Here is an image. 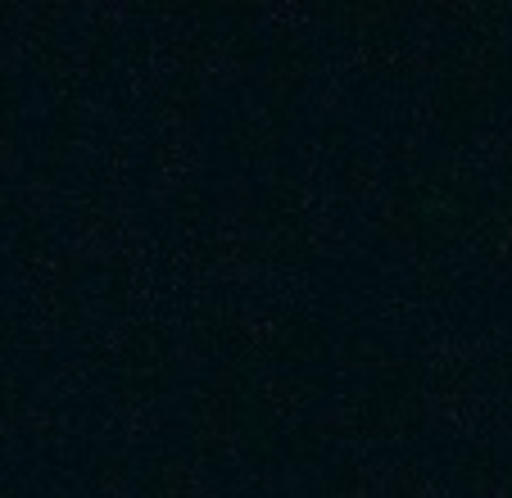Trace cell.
<instances>
[{"instance_id": "14", "label": "cell", "mask_w": 512, "mask_h": 498, "mask_svg": "<svg viewBox=\"0 0 512 498\" xmlns=\"http://www.w3.org/2000/svg\"><path fill=\"white\" fill-rule=\"evenodd\" d=\"M227 326H232V336L245 340L250 349H272V345L286 340V326H281L277 317H272L268 308H259V304L232 308V313H227Z\"/></svg>"}, {"instance_id": "39", "label": "cell", "mask_w": 512, "mask_h": 498, "mask_svg": "<svg viewBox=\"0 0 512 498\" xmlns=\"http://www.w3.org/2000/svg\"><path fill=\"white\" fill-rule=\"evenodd\" d=\"M96 498H132V480H127V471L109 467L105 476H100V494Z\"/></svg>"}, {"instance_id": "18", "label": "cell", "mask_w": 512, "mask_h": 498, "mask_svg": "<svg viewBox=\"0 0 512 498\" xmlns=\"http://www.w3.org/2000/svg\"><path fill=\"white\" fill-rule=\"evenodd\" d=\"M340 64L349 73H386V68H399V41L390 37H358L354 46H345Z\"/></svg>"}, {"instance_id": "35", "label": "cell", "mask_w": 512, "mask_h": 498, "mask_svg": "<svg viewBox=\"0 0 512 498\" xmlns=\"http://www.w3.org/2000/svg\"><path fill=\"white\" fill-rule=\"evenodd\" d=\"M127 345H132V326H127V322H109L105 336H100V354H105L109 363H123Z\"/></svg>"}, {"instance_id": "8", "label": "cell", "mask_w": 512, "mask_h": 498, "mask_svg": "<svg viewBox=\"0 0 512 498\" xmlns=\"http://www.w3.org/2000/svg\"><path fill=\"white\" fill-rule=\"evenodd\" d=\"M200 440L204 449H213L223 462H245V435L241 422H236V403L209 394L200 408Z\"/></svg>"}, {"instance_id": "24", "label": "cell", "mask_w": 512, "mask_h": 498, "mask_svg": "<svg viewBox=\"0 0 512 498\" xmlns=\"http://www.w3.org/2000/svg\"><path fill=\"white\" fill-rule=\"evenodd\" d=\"M19 431L32 435V440H59L68 431V417L59 408H50V403H28L19 412Z\"/></svg>"}, {"instance_id": "31", "label": "cell", "mask_w": 512, "mask_h": 498, "mask_svg": "<svg viewBox=\"0 0 512 498\" xmlns=\"http://www.w3.org/2000/svg\"><path fill=\"white\" fill-rule=\"evenodd\" d=\"M300 82H304L300 64H277V68H268V73L254 77V87H259L263 96H286V91H295Z\"/></svg>"}, {"instance_id": "13", "label": "cell", "mask_w": 512, "mask_h": 498, "mask_svg": "<svg viewBox=\"0 0 512 498\" xmlns=\"http://www.w3.org/2000/svg\"><path fill=\"white\" fill-rule=\"evenodd\" d=\"M458 82L472 100L494 96V87H499V41H481V46L467 50L458 59Z\"/></svg>"}, {"instance_id": "2", "label": "cell", "mask_w": 512, "mask_h": 498, "mask_svg": "<svg viewBox=\"0 0 512 498\" xmlns=\"http://www.w3.org/2000/svg\"><path fill=\"white\" fill-rule=\"evenodd\" d=\"M159 32H155V46H150V87H168L177 73H191L195 64V14L186 5H164L155 14Z\"/></svg>"}, {"instance_id": "17", "label": "cell", "mask_w": 512, "mask_h": 498, "mask_svg": "<svg viewBox=\"0 0 512 498\" xmlns=\"http://www.w3.org/2000/svg\"><path fill=\"white\" fill-rule=\"evenodd\" d=\"M399 68L413 77H435L445 73V37H431V32H408L399 41Z\"/></svg>"}, {"instance_id": "29", "label": "cell", "mask_w": 512, "mask_h": 498, "mask_svg": "<svg viewBox=\"0 0 512 498\" xmlns=\"http://www.w3.org/2000/svg\"><path fill=\"white\" fill-rule=\"evenodd\" d=\"M476 154H481L490 168H512V118L476 136Z\"/></svg>"}, {"instance_id": "43", "label": "cell", "mask_w": 512, "mask_h": 498, "mask_svg": "<svg viewBox=\"0 0 512 498\" xmlns=\"http://www.w3.org/2000/svg\"><path fill=\"white\" fill-rule=\"evenodd\" d=\"M0 385H5V372H0Z\"/></svg>"}, {"instance_id": "11", "label": "cell", "mask_w": 512, "mask_h": 498, "mask_svg": "<svg viewBox=\"0 0 512 498\" xmlns=\"http://www.w3.org/2000/svg\"><path fill=\"white\" fill-rule=\"evenodd\" d=\"M377 236L390 254H399V259H408V254L417 249V213L404 195H386V200H377Z\"/></svg>"}, {"instance_id": "27", "label": "cell", "mask_w": 512, "mask_h": 498, "mask_svg": "<svg viewBox=\"0 0 512 498\" xmlns=\"http://www.w3.org/2000/svg\"><path fill=\"white\" fill-rule=\"evenodd\" d=\"M82 19L91 23V37H118V32L132 23V5H123V0H114V5H87V10H78Z\"/></svg>"}, {"instance_id": "28", "label": "cell", "mask_w": 512, "mask_h": 498, "mask_svg": "<svg viewBox=\"0 0 512 498\" xmlns=\"http://www.w3.org/2000/svg\"><path fill=\"white\" fill-rule=\"evenodd\" d=\"M19 204L28 218H50V213L59 209V191L50 177H28V182H19Z\"/></svg>"}, {"instance_id": "20", "label": "cell", "mask_w": 512, "mask_h": 498, "mask_svg": "<svg viewBox=\"0 0 512 498\" xmlns=\"http://www.w3.org/2000/svg\"><path fill=\"white\" fill-rule=\"evenodd\" d=\"M159 498H218V489L195 462H168L159 471Z\"/></svg>"}, {"instance_id": "3", "label": "cell", "mask_w": 512, "mask_h": 498, "mask_svg": "<svg viewBox=\"0 0 512 498\" xmlns=\"http://www.w3.org/2000/svg\"><path fill=\"white\" fill-rule=\"evenodd\" d=\"M200 136H164V145L155 150V168H150V200L159 209L177 200L182 191H191L200 177Z\"/></svg>"}, {"instance_id": "16", "label": "cell", "mask_w": 512, "mask_h": 498, "mask_svg": "<svg viewBox=\"0 0 512 498\" xmlns=\"http://www.w3.org/2000/svg\"><path fill=\"white\" fill-rule=\"evenodd\" d=\"M485 349H490V340H463V336H445V340H431V345H422V363L431 367V372H463V367L481 363Z\"/></svg>"}, {"instance_id": "33", "label": "cell", "mask_w": 512, "mask_h": 498, "mask_svg": "<svg viewBox=\"0 0 512 498\" xmlns=\"http://www.w3.org/2000/svg\"><path fill=\"white\" fill-rule=\"evenodd\" d=\"M173 272L177 281H195V272H200V249H195V231H186V236H177L173 245Z\"/></svg>"}, {"instance_id": "22", "label": "cell", "mask_w": 512, "mask_h": 498, "mask_svg": "<svg viewBox=\"0 0 512 498\" xmlns=\"http://www.w3.org/2000/svg\"><path fill=\"white\" fill-rule=\"evenodd\" d=\"M345 191L354 195V200H386V159H381V154L354 159L345 173Z\"/></svg>"}, {"instance_id": "19", "label": "cell", "mask_w": 512, "mask_h": 498, "mask_svg": "<svg viewBox=\"0 0 512 498\" xmlns=\"http://www.w3.org/2000/svg\"><path fill=\"white\" fill-rule=\"evenodd\" d=\"M440 114H445V96H440V87H431V82H426V87L413 96V136L404 141L399 159H404V163H413V159H417V150H422V141L435 132Z\"/></svg>"}, {"instance_id": "7", "label": "cell", "mask_w": 512, "mask_h": 498, "mask_svg": "<svg viewBox=\"0 0 512 498\" xmlns=\"http://www.w3.org/2000/svg\"><path fill=\"white\" fill-rule=\"evenodd\" d=\"M245 59L232 41H204L195 50V64H191V77H195V91L213 96V91H232L236 82H245Z\"/></svg>"}, {"instance_id": "23", "label": "cell", "mask_w": 512, "mask_h": 498, "mask_svg": "<svg viewBox=\"0 0 512 498\" xmlns=\"http://www.w3.org/2000/svg\"><path fill=\"white\" fill-rule=\"evenodd\" d=\"M309 426L318 440H349V435H358V412L349 403H322L309 417Z\"/></svg>"}, {"instance_id": "5", "label": "cell", "mask_w": 512, "mask_h": 498, "mask_svg": "<svg viewBox=\"0 0 512 498\" xmlns=\"http://www.w3.org/2000/svg\"><path fill=\"white\" fill-rule=\"evenodd\" d=\"M127 277V304L132 308H155V240L145 236L141 222L123 231V249H118Z\"/></svg>"}, {"instance_id": "25", "label": "cell", "mask_w": 512, "mask_h": 498, "mask_svg": "<svg viewBox=\"0 0 512 498\" xmlns=\"http://www.w3.org/2000/svg\"><path fill=\"white\" fill-rule=\"evenodd\" d=\"M91 64H96V37H68L64 46L55 50V73L59 77H87Z\"/></svg>"}, {"instance_id": "26", "label": "cell", "mask_w": 512, "mask_h": 498, "mask_svg": "<svg viewBox=\"0 0 512 498\" xmlns=\"http://www.w3.org/2000/svg\"><path fill=\"white\" fill-rule=\"evenodd\" d=\"M59 322H64L59 299H32V340H37L41 354H50L59 345Z\"/></svg>"}, {"instance_id": "40", "label": "cell", "mask_w": 512, "mask_h": 498, "mask_svg": "<svg viewBox=\"0 0 512 498\" xmlns=\"http://www.w3.org/2000/svg\"><path fill=\"white\" fill-rule=\"evenodd\" d=\"M404 435H408V417H404V412H390L386 422L377 426V440H404Z\"/></svg>"}, {"instance_id": "30", "label": "cell", "mask_w": 512, "mask_h": 498, "mask_svg": "<svg viewBox=\"0 0 512 498\" xmlns=\"http://www.w3.org/2000/svg\"><path fill=\"white\" fill-rule=\"evenodd\" d=\"M345 105H349V91L340 77H331V82H322L318 91H313V118L318 123H336V118H345Z\"/></svg>"}, {"instance_id": "15", "label": "cell", "mask_w": 512, "mask_h": 498, "mask_svg": "<svg viewBox=\"0 0 512 498\" xmlns=\"http://www.w3.org/2000/svg\"><path fill=\"white\" fill-rule=\"evenodd\" d=\"M109 417H114L118 435H123L127 444H150L155 440V431H159V417L150 412V403H145L141 394H114Z\"/></svg>"}, {"instance_id": "4", "label": "cell", "mask_w": 512, "mask_h": 498, "mask_svg": "<svg viewBox=\"0 0 512 498\" xmlns=\"http://www.w3.org/2000/svg\"><path fill=\"white\" fill-rule=\"evenodd\" d=\"M417 408H422L426 422H435L440 431H454V435H476L481 422H485L481 390H472V385H463V381L440 385V390H426L422 399H417Z\"/></svg>"}, {"instance_id": "9", "label": "cell", "mask_w": 512, "mask_h": 498, "mask_svg": "<svg viewBox=\"0 0 512 498\" xmlns=\"http://www.w3.org/2000/svg\"><path fill=\"white\" fill-rule=\"evenodd\" d=\"M417 467L395 458H372V462H358L354 476L345 485V498H404V485Z\"/></svg>"}, {"instance_id": "1", "label": "cell", "mask_w": 512, "mask_h": 498, "mask_svg": "<svg viewBox=\"0 0 512 498\" xmlns=\"http://www.w3.org/2000/svg\"><path fill=\"white\" fill-rule=\"evenodd\" d=\"M213 272L223 286H250L259 277V236H254V191L241 173H232L218 191V240Z\"/></svg>"}, {"instance_id": "34", "label": "cell", "mask_w": 512, "mask_h": 498, "mask_svg": "<svg viewBox=\"0 0 512 498\" xmlns=\"http://www.w3.org/2000/svg\"><path fill=\"white\" fill-rule=\"evenodd\" d=\"M82 381H87V367L82 363H59L46 376V394H73V390H82Z\"/></svg>"}, {"instance_id": "21", "label": "cell", "mask_w": 512, "mask_h": 498, "mask_svg": "<svg viewBox=\"0 0 512 498\" xmlns=\"http://www.w3.org/2000/svg\"><path fill=\"white\" fill-rule=\"evenodd\" d=\"M263 408L277 417V422H300L304 417V390L290 376L268 372L263 376Z\"/></svg>"}, {"instance_id": "36", "label": "cell", "mask_w": 512, "mask_h": 498, "mask_svg": "<svg viewBox=\"0 0 512 498\" xmlns=\"http://www.w3.org/2000/svg\"><path fill=\"white\" fill-rule=\"evenodd\" d=\"M467 498H512V480H508V471H490V476H481L472 485V494Z\"/></svg>"}, {"instance_id": "41", "label": "cell", "mask_w": 512, "mask_h": 498, "mask_svg": "<svg viewBox=\"0 0 512 498\" xmlns=\"http://www.w3.org/2000/svg\"><path fill=\"white\" fill-rule=\"evenodd\" d=\"M503 32H508V41H512V10H503Z\"/></svg>"}, {"instance_id": "10", "label": "cell", "mask_w": 512, "mask_h": 498, "mask_svg": "<svg viewBox=\"0 0 512 498\" xmlns=\"http://www.w3.org/2000/svg\"><path fill=\"white\" fill-rule=\"evenodd\" d=\"M78 263L68 259V254H55V249H37L28 254L19 268V281L32 290V299H59V290H68Z\"/></svg>"}, {"instance_id": "6", "label": "cell", "mask_w": 512, "mask_h": 498, "mask_svg": "<svg viewBox=\"0 0 512 498\" xmlns=\"http://www.w3.org/2000/svg\"><path fill=\"white\" fill-rule=\"evenodd\" d=\"M250 19L263 23L268 37L281 41V46H300V41H309L313 32L327 23V10L300 5V0H281V5H259V10H250Z\"/></svg>"}, {"instance_id": "37", "label": "cell", "mask_w": 512, "mask_h": 498, "mask_svg": "<svg viewBox=\"0 0 512 498\" xmlns=\"http://www.w3.org/2000/svg\"><path fill=\"white\" fill-rule=\"evenodd\" d=\"M168 363H173L177 372H200L204 354H200V345H191V340H177V345L168 349Z\"/></svg>"}, {"instance_id": "42", "label": "cell", "mask_w": 512, "mask_h": 498, "mask_svg": "<svg viewBox=\"0 0 512 498\" xmlns=\"http://www.w3.org/2000/svg\"><path fill=\"white\" fill-rule=\"evenodd\" d=\"M503 277H508V281H512V268H508V272H503Z\"/></svg>"}, {"instance_id": "12", "label": "cell", "mask_w": 512, "mask_h": 498, "mask_svg": "<svg viewBox=\"0 0 512 498\" xmlns=\"http://www.w3.org/2000/svg\"><path fill=\"white\" fill-rule=\"evenodd\" d=\"M304 240H309V249L322 254V259H340V254L349 249V231H345V222L336 218L331 200L304 209Z\"/></svg>"}, {"instance_id": "38", "label": "cell", "mask_w": 512, "mask_h": 498, "mask_svg": "<svg viewBox=\"0 0 512 498\" xmlns=\"http://www.w3.org/2000/svg\"><path fill=\"white\" fill-rule=\"evenodd\" d=\"M404 498H449V494H445V485H440L435 476L413 471V476H408V485H404Z\"/></svg>"}, {"instance_id": "32", "label": "cell", "mask_w": 512, "mask_h": 498, "mask_svg": "<svg viewBox=\"0 0 512 498\" xmlns=\"http://www.w3.org/2000/svg\"><path fill=\"white\" fill-rule=\"evenodd\" d=\"M19 168H23V159H19V145H14V127H10V118L0 114V182H14Z\"/></svg>"}]
</instances>
